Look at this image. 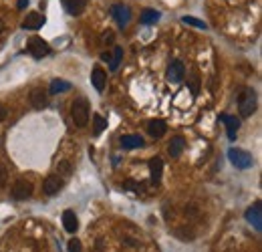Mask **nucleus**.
I'll use <instances>...</instances> for the list:
<instances>
[{
    "label": "nucleus",
    "instance_id": "1",
    "mask_svg": "<svg viewBox=\"0 0 262 252\" xmlns=\"http://www.w3.org/2000/svg\"><path fill=\"white\" fill-rule=\"evenodd\" d=\"M71 117H73L77 127H85L87 123H89V101H87L85 97L75 99L73 105H71Z\"/></svg>",
    "mask_w": 262,
    "mask_h": 252
},
{
    "label": "nucleus",
    "instance_id": "2",
    "mask_svg": "<svg viewBox=\"0 0 262 252\" xmlns=\"http://www.w3.org/2000/svg\"><path fill=\"white\" fill-rule=\"evenodd\" d=\"M228 159H230V163L234 167H238V170H250V167L254 165L252 155L246 149H240V147H230L228 149Z\"/></svg>",
    "mask_w": 262,
    "mask_h": 252
},
{
    "label": "nucleus",
    "instance_id": "3",
    "mask_svg": "<svg viewBox=\"0 0 262 252\" xmlns=\"http://www.w3.org/2000/svg\"><path fill=\"white\" fill-rule=\"evenodd\" d=\"M238 111L242 117H250L256 111V93L252 89H242L238 95Z\"/></svg>",
    "mask_w": 262,
    "mask_h": 252
},
{
    "label": "nucleus",
    "instance_id": "4",
    "mask_svg": "<svg viewBox=\"0 0 262 252\" xmlns=\"http://www.w3.org/2000/svg\"><path fill=\"white\" fill-rule=\"evenodd\" d=\"M244 218H246V222H248L256 232H262V204H260V202L252 204V206L246 210Z\"/></svg>",
    "mask_w": 262,
    "mask_h": 252
},
{
    "label": "nucleus",
    "instance_id": "5",
    "mask_svg": "<svg viewBox=\"0 0 262 252\" xmlns=\"http://www.w3.org/2000/svg\"><path fill=\"white\" fill-rule=\"evenodd\" d=\"M11 196L15 198V200H27V198H31L33 196V184L29 182V180H17L15 182V186H13V190H11Z\"/></svg>",
    "mask_w": 262,
    "mask_h": 252
},
{
    "label": "nucleus",
    "instance_id": "6",
    "mask_svg": "<svg viewBox=\"0 0 262 252\" xmlns=\"http://www.w3.org/2000/svg\"><path fill=\"white\" fill-rule=\"evenodd\" d=\"M27 51L35 57V59H43V57H47L49 53H51V47L41 39V37H33L31 41H29V47H27Z\"/></svg>",
    "mask_w": 262,
    "mask_h": 252
},
{
    "label": "nucleus",
    "instance_id": "7",
    "mask_svg": "<svg viewBox=\"0 0 262 252\" xmlns=\"http://www.w3.org/2000/svg\"><path fill=\"white\" fill-rule=\"evenodd\" d=\"M186 77V67L182 61H173L169 67H167V73H165V79L169 83H182Z\"/></svg>",
    "mask_w": 262,
    "mask_h": 252
},
{
    "label": "nucleus",
    "instance_id": "8",
    "mask_svg": "<svg viewBox=\"0 0 262 252\" xmlns=\"http://www.w3.org/2000/svg\"><path fill=\"white\" fill-rule=\"evenodd\" d=\"M111 15H113L115 23H117L121 29H125V27L129 25V21H131V11H129L125 5H113V7H111Z\"/></svg>",
    "mask_w": 262,
    "mask_h": 252
},
{
    "label": "nucleus",
    "instance_id": "9",
    "mask_svg": "<svg viewBox=\"0 0 262 252\" xmlns=\"http://www.w3.org/2000/svg\"><path fill=\"white\" fill-rule=\"evenodd\" d=\"M31 105H33V109H37V111L45 109V107L49 105V91H45V89H41V87L33 89V91H31Z\"/></svg>",
    "mask_w": 262,
    "mask_h": 252
},
{
    "label": "nucleus",
    "instance_id": "10",
    "mask_svg": "<svg viewBox=\"0 0 262 252\" xmlns=\"http://www.w3.org/2000/svg\"><path fill=\"white\" fill-rule=\"evenodd\" d=\"M45 23H47L45 15H41V13H31V15H27V19L23 21V29H25V31H39V29L45 27Z\"/></svg>",
    "mask_w": 262,
    "mask_h": 252
},
{
    "label": "nucleus",
    "instance_id": "11",
    "mask_svg": "<svg viewBox=\"0 0 262 252\" xmlns=\"http://www.w3.org/2000/svg\"><path fill=\"white\" fill-rule=\"evenodd\" d=\"M87 3H89V0H63V7L71 17H79L87 9Z\"/></svg>",
    "mask_w": 262,
    "mask_h": 252
},
{
    "label": "nucleus",
    "instance_id": "12",
    "mask_svg": "<svg viewBox=\"0 0 262 252\" xmlns=\"http://www.w3.org/2000/svg\"><path fill=\"white\" fill-rule=\"evenodd\" d=\"M220 121H224V125H226L228 139L234 141V139H236V133H238V129H240V119H236L234 115H220Z\"/></svg>",
    "mask_w": 262,
    "mask_h": 252
},
{
    "label": "nucleus",
    "instance_id": "13",
    "mask_svg": "<svg viewBox=\"0 0 262 252\" xmlns=\"http://www.w3.org/2000/svg\"><path fill=\"white\" fill-rule=\"evenodd\" d=\"M61 188H63V180H61L59 176H49V178L43 182V192H45L47 196H55V194H59Z\"/></svg>",
    "mask_w": 262,
    "mask_h": 252
},
{
    "label": "nucleus",
    "instance_id": "14",
    "mask_svg": "<svg viewBox=\"0 0 262 252\" xmlns=\"http://www.w3.org/2000/svg\"><path fill=\"white\" fill-rule=\"evenodd\" d=\"M200 85H202V75H200L198 67H192L190 73H188V87H190V91H192L194 97H198V93H200Z\"/></svg>",
    "mask_w": 262,
    "mask_h": 252
},
{
    "label": "nucleus",
    "instance_id": "15",
    "mask_svg": "<svg viewBox=\"0 0 262 252\" xmlns=\"http://www.w3.org/2000/svg\"><path fill=\"white\" fill-rule=\"evenodd\" d=\"M63 226L69 234H75L79 230V220H77V214L73 210H65L63 212Z\"/></svg>",
    "mask_w": 262,
    "mask_h": 252
},
{
    "label": "nucleus",
    "instance_id": "16",
    "mask_svg": "<svg viewBox=\"0 0 262 252\" xmlns=\"http://www.w3.org/2000/svg\"><path fill=\"white\" fill-rule=\"evenodd\" d=\"M184 147H186V139H184L182 135H176V137H171V141H169V145H167V153H169L171 157H178V155H182Z\"/></svg>",
    "mask_w": 262,
    "mask_h": 252
},
{
    "label": "nucleus",
    "instance_id": "17",
    "mask_svg": "<svg viewBox=\"0 0 262 252\" xmlns=\"http://www.w3.org/2000/svg\"><path fill=\"white\" fill-rule=\"evenodd\" d=\"M91 83H93V87H95L99 93H103V89H105V83H107V75H105V71H103L101 67H95V69H93Z\"/></svg>",
    "mask_w": 262,
    "mask_h": 252
},
{
    "label": "nucleus",
    "instance_id": "18",
    "mask_svg": "<svg viewBox=\"0 0 262 252\" xmlns=\"http://www.w3.org/2000/svg\"><path fill=\"white\" fill-rule=\"evenodd\" d=\"M147 131H149V135L151 137H163L165 135V131H167V125H165V121H161V119H151L149 123H147Z\"/></svg>",
    "mask_w": 262,
    "mask_h": 252
},
{
    "label": "nucleus",
    "instance_id": "19",
    "mask_svg": "<svg viewBox=\"0 0 262 252\" xmlns=\"http://www.w3.org/2000/svg\"><path fill=\"white\" fill-rule=\"evenodd\" d=\"M121 147L123 149H135V147H143V137L141 135H123L121 137Z\"/></svg>",
    "mask_w": 262,
    "mask_h": 252
},
{
    "label": "nucleus",
    "instance_id": "20",
    "mask_svg": "<svg viewBox=\"0 0 262 252\" xmlns=\"http://www.w3.org/2000/svg\"><path fill=\"white\" fill-rule=\"evenodd\" d=\"M65 91H71V83H69V81H65V79H53V81H51L49 93L59 95V93H65Z\"/></svg>",
    "mask_w": 262,
    "mask_h": 252
},
{
    "label": "nucleus",
    "instance_id": "21",
    "mask_svg": "<svg viewBox=\"0 0 262 252\" xmlns=\"http://www.w3.org/2000/svg\"><path fill=\"white\" fill-rule=\"evenodd\" d=\"M161 172H163V161H161V157H151V159H149V174H151V180H153V182H159Z\"/></svg>",
    "mask_w": 262,
    "mask_h": 252
},
{
    "label": "nucleus",
    "instance_id": "22",
    "mask_svg": "<svg viewBox=\"0 0 262 252\" xmlns=\"http://www.w3.org/2000/svg\"><path fill=\"white\" fill-rule=\"evenodd\" d=\"M155 21H159V13L153 11V9H145V11L141 13V17H139V23H141V25H151V23H155Z\"/></svg>",
    "mask_w": 262,
    "mask_h": 252
},
{
    "label": "nucleus",
    "instance_id": "23",
    "mask_svg": "<svg viewBox=\"0 0 262 252\" xmlns=\"http://www.w3.org/2000/svg\"><path fill=\"white\" fill-rule=\"evenodd\" d=\"M57 172H59V178H61V180H63V178H71V174H73L71 161H67V159L59 161V163H57Z\"/></svg>",
    "mask_w": 262,
    "mask_h": 252
},
{
    "label": "nucleus",
    "instance_id": "24",
    "mask_svg": "<svg viewBox=\"0 0 262 252\" xmlns=\"http://www.w3.org/2000/svg\"><path fill=\"white\" fill-rule=\"evenodd\" d=\"M107 127V119L103 117V115H93V133L95 135H101V131Z\"/></svg>",
    "mask_w": 262,
    "mask_h": 252
},
{
    "label": "nucleus",
    "instance_id": "25",
    "mask_svg": "<svg viewBox=\"0 0 262 252\" xmlns=\"http://www.w3.org/2000/svg\"><path fill=\"white\" fill-rule=\"evenodd\" d=\"M182 23H184V25H190V27H194V29H202V31L208 29V25H206L204 21H198V19H194V17H184Z\"/></svg>",
    "mask_w": 262,
    "mask_h": 252
},
{
    "label": "nucleus",
    "instance_id": "26",
    "mask_svg": "<svg viewBox=\"0 0 262 252\" xmlns=\"http://www.w3.org/2000/svg\"><path fill=\"white\" fill-rule=\"evenodd\" d=\"M121 61H123V49H121V47H115L113 57H111V71H117V67H119Z\"/></svg>",
    "mask_w": 262,
    "mask_h": 252
},
{
    "label": "nucleus",
    "instance_id": "27",
    "mask_svg": "<svg viewBox=\"0 0 262 252\" xmlns=\"http://www.w3.org/2000/svg\"><path fill=\"white\" fill-rule=\"evenodd\" d=\"M67 250H69V252H83L81 240H77V238H71V240H69V244H67Z\"/></svg>",
    "mask_w": 262,
    "mask_h": 252
},
{
    "label": "nucleus",
    "instance_id": "28",
    "mask_svg": "<svg viewBox=\"0 0 262 252\" xmlns=\"http://www.w3.org/2000/svg\"><path fill=\"white\" fill-rule=\"evenodd\" d=\"M7 182H9V172L5 165H0V190L7 188Z\"/></svg>",
    "mask_w": 262,
    "mask_h": 252
},
{
    "label": "nucleus",
    "instance_id": "29",
    "mask_svg": "<svg viewBox=\"0 0 262 252\" xmlns=\"http://www.w3.org/2000/svg\"><path fill=\"white\" fill-rule=\"evenodd\" d=\"M101 41H103V45H111V43H113V33H111V31L103 33V35H101Z\"/></svg>",
    "mask_w": 262,
    "mask_h": 252
},
{
    "label": "nucleus",
    "instance_id": "30",
    "mask_svg": "<svg viewBox=\"0 0 262 252\" xmlns=\"http://www.w3.org/2000/svg\"><path fill=\"white\" fill-rule=\"evenodd\" d=\"M7 115H9V109H7L3 103H0V123H3V121L7 119Z\"/></svg>",
    "mask_w": 262,
    "mask_h": 252
},
{
    "label": "nucleus",
    "instance_id": "31",
    "mask_svg": "<svg viewBox=\"0 0 262 252\" xmlns=\"http://www.w3.org/2000/svg\"><path fill=\"white\" fill-rule=\"evenodd\" d=\"M123 186H125L127 190H137V184H135V182H131V180H127Z\"/></svg>",
    "mask_w": 262,
    "mask_h": 252
},
{
    "label": "nucleus",
    "instance_id": "32",
    "mask_svg": "<svg viewBox=\"0 0 262 252\" xmlns=\"http://www.w3.org/2000/svg\"><path fill=\"white\" fill-rule=\"evenodd\" d=\"M27 5H29V0H19V9H21V11L27 9Z\"/></svg>",
    "mask_w": 262,
    "mask_h": 252
},
{
    "label": "nucleus",
    "instance_id": "33",
    "mask_svg": "<svg viewBox=\"0 0 262 252\" xmlns=\"http://www.w3.org/2000/svg\"><path fill=\"white\" fill-rule=\"evenodd\" d=\"M101 59H103V61H109V59H111V55H109V53H103V55H101Z\"/></svg>",
    "mask_w": 262,
    "mask_h": 252
},
{
    "label": "nucleus",
    "instance_id": "34",
    "mask_svg": "<svg viewBox=\"0 0 262 252\" xmlns=\"http://www.w3.org/2000/svg\"><path fill=\"white\" fill-rule=\"evenodd\" d=\"M5 31V25H3V21H0V33H3Z\"/></svg>",
    "mask_w": 262,
    "mask_h": 252
}]
</instances>
